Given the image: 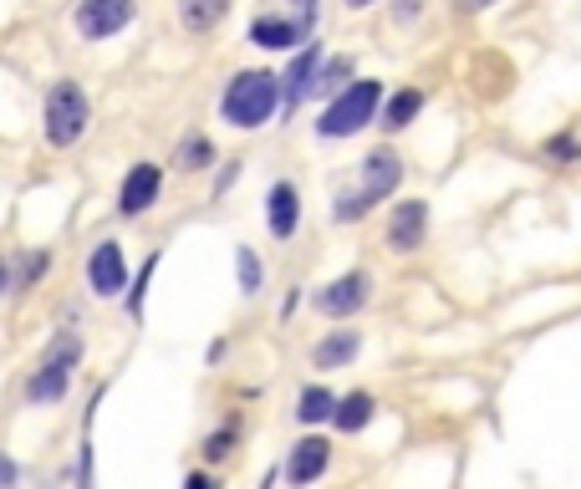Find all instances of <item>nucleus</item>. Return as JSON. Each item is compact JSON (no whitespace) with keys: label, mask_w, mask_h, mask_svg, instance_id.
I'll use <instances>...</instances> for the list:
<instances>
[{"label":"nucleus","mask_w":581,"mask_h":489,"mask_svg":"<svg viewBox=\"0 0 581 489\" xmlns=\"http://www.w3.org/2000/svg\"><path fill=\"white\" fill-rule=\"evenodd\" d=\"M281 113V77L265 72V66H245L225 82V97H220V118L240 132H255Z\"/></svg>","instance_id":"nucleus-1"},{"label":"nucleus","mask_w":581,"mask_h":489,"mask_svg":"<svg viewBox=\"0 0 581 489\" xmlns=\"http://www.w3.org/2000/svg\"><path fill=\"white\" fill-rule=\"evenodd\" d=\"M378 107H383V82L378 77H352L342 93H331L327 107L317 118V138L337 143V138H357L362 128L378 123Z\"/></svg>","instance_id":"nucleus-2"},{"label":"nucleus","mask_w":581,"mask_h":489,"mask_svg":"<svg viewBox=\"0 0 581 489\" xmlns=\"http://www.w3.org/2000/svg\"><path fill=\"white\" fill-rule=\"evenodd\" d=\"M77 362H82V337L77 331H62V337L46 347V358L36 362V372L27 378V403H62Z\"/></svg>","instance_id":"nucleus-3"},{"label":"nucleus","mask_w":581,"mask_h":489,"mask_svg":"<svg viewBox=\"0 0 581 489\" xmlns=\"http://www.w3.org/2000/svg\"><path fill=\"white\" fill-rule=\"evenodd\" d=\"M46 143L52 148H72L87 132V123H93V103H87V93H82L77 82H56L52 93H46Z\"/></svg>","instance_id":"nucleus-4"},{"label":"nucleus","mask_w":581,"mask_h":489,"mask_svg":"<svg viewBox=\"0 0 581 489\" xmlns=\"http://www.w3.org/2000/svg\"><path fill=\"white\" fill-rule=\"evenodd\" d=\"M368 301H372V270H362V265H357V270H342V276L327 280V286L311 296V306H317L327 321H352Z\"/></svg>","instance_id":"nucleus-5"},{"label":"nucleus","mask_w":581,"mask_h":489,"mask_svg":"<svg viewBox=\"0 0 581 489\" xmlns=\"http://www.w3.org/2000/svg\"><path fill=\"white\" fill-rule=\"evenodd\" d=\"M429 225H434L429 199H398L393 210H388V220H383V245L393 255H413V251H423Z\"/></svg>","instance_id":"nucleus-6"},{"label":"nucleus","mask_w":581,"mask_h":489,"mask_svg":"<svg viewBox=\"0 0 581 489\" xmlns=\"http://www.w3.org/2000/svg\"><path fill=\"white\" fill-rule=\"evenodd\" d=\"M138 0H77V36L82 41H107L133 21Z\"/></svg>","instance_id":"nucleus-7"},{"label":"nucleus","mask_w":581,"mask_h":489,"mask_svg":"<svg viewBox=\"0 0 581 489\" xmlns=\"http://www.w3.org/2000/svg\"><path fill=\"white\" fill-rule=\"evenodd\" d=\"M159 194H163L159 163H133V169L123 173V189H118V214L123 220H138V214H148L159 204Z\"/></svg>","instance_id":"nucleus-8"},{"label":"nucleus","mask_w":581,"mask_h":489,"mask_svg":"<svg viewBox=\"0 0 581 489\" xmlns=\"http://www.w3.org/2000/svg\"><path fill=\"white\" fill-rule=\"evenodd\" d=\"M327 469H331V438H321V434H302L286 449V464H281V475L290 485H317Z\"/></svg>","instance_id":"nucleus-9"},{"label":"nucleus","mask_w":581,"mask_h":489,"mask_svg":"<svg viewBox=\"0 0 581 489\" xmlns=\"http://www.w3.org/2000/svg\"><path fill=\"white\" fill-rule=\"evenodd\" d=\"M357 173H362V184H357V189H362L372 204H383V199H393L398 184H403V159H398V148L378 143L368 159L357 163Z\"/></svg>","instance_id":"nucleus-10"},{"label":"nucleus","mask_w":581,"mask_h":489,"mask_svg":"<svg viewBox=\"0 0 581 489\" xmlns=\"http://www.w3.org/2000/svg\"><path fill=\"white\" fill-rule=\"evenodd\" d=\"M87 286H93V296H103V301L128 291V261H123L118 240H103V245L87 255Z\"/></svg>","instance_id":"nucleus-11"},{"label":"nucleus","mask_w":581,"mask_h":489,"mask_svg":"<svg viewBox=\"0 0 581 489\" xmlns=\"http://www.w3.org/2000/svg\"><path fill=\"white\" fill-rule=\"evenodd\" d=\"M306 36H311V21H302V15L265 11L251 21V46H261V52H296Z\"/></svg>","instance_id":"nucleus-12"},{"label":"nucleus","mask_w":581,"mask_h":489,"mask_svg":"<svg viewBox=\"0 0 581 489\" xmlns=\"http://www.w3.org/2000/svg\"><path fill=\"white\" fill-rule=\"evenodd\" d=\"M321 56H327V52H321V41H311V36L302 41V52L290 56L286 77H281V107H286V113H296V107H302V97H311V82H317Z\"/></svg>","instance_id":"nucleus-13"},{"label":"nucleus","mask_w":581,"mask_h":489,"mask_svg":"<svg viewBox=\"0 0 581 489\" xmlns=\"http://www.w3.org/2000/svg\"><path fill=\"white\" fill-rule=\"evenodd\" d=\"M265 225L276 240H290L302 230V189L290 184V179H276V184L265 189Z\"/></svg>","instance_id":"nucleus-14"},{"label":"nucleus","mask_w":581,"mask_h":489,"mask_svg":"<svg viewBox=\"0 0 581 489\" xmlns=\"http://www.w3.org/2000/svg\"><path fill=\"white\" fill-rule=\"evenodd\" d=\"M423 103H429V93L423 87H413V82H403V87H393V93H383V107H378V128L383 132H403L419 123Z\"/></svg>","instance_id":"nucleus-15"},{"label":"nucleus","mask_w":581,"mask_h":489,"mask_svg":"<svg viewBox=\"0 0 581 489\" xmlns=\"http://www.w3.org/2000/svg\"><path fill=\"white\" fill-rule=\"evenodd\" d=\"M357 352H362V331H357V327H331L327 337L311 347V368H317V372L352 368Z\"/></svg>","instance_id":"nucleus-16"},{"label":"nucleus","mask_w":581,"mask_h":489,"mask_svg":"<svg viewBox=\"0 0 581 489\" xmlns=\"http://www.w3.org/2000/svg\"><path fill=\"white\" fill-rule=\"evenodd\" d=\"M378 418V397L368 387H352V393L337 397V408H331V428L337 434H362V428Z\"/></svg>","instance_id":"nucleus-17"},{"label":"nucleus","mask_w":581,"mask_h":489,"mask_svg":"<svg viewBox=\"0 0 581 489\" xmlns=\"http://www.w3.org/2000/svg\"><path fill=\"white\" fill-rule=\"evenodd\" d=\"M225 15H230V0H179V26L189 36H210Z\"/></svg>","instance_id":"nucleus-18"},{"label":"nucleus","mask_w":581,"mask_h":489,"mask_svg":"<svg viewBox=\"0 0 581 489\" xmlns=\"http://www.w3.org/2000/svg\"><path fill=\"white\" fill-rule=\"evenodd\" d=\"M331 408H337V393L321 383H306L302 393H296V424H331Z\"/></svg>","instance_id":"nucleus-19"},{"label":"nucleus","mask_w":581,"mask_h":489,"mask_svg":"<svg viewBox=\"0 0 581 489\" xmlns=\"http://www.w3.org/2000/svg\"><path fill=\"white\" fill-rule=\"evenodd\" d=\"M352 77H357V62H352V56H321L317 82H311V97H331V93H342V87H347Z\"/></svg>","instance_id":"nucleus-20"},{"label":"nucleus","mask_w":581,"mask_h":489,"mask_svg":"<svg viewBox=\"0 0 581 489\" xmlns=\"http://www.w3.org/2000/svg\"><path fill=\"white\" fill-rule=\"evenodd\" d=\"M210 163H214V143L204 132H189L184 143L173 148V169L179 173H199V169H210Z\"/></svg>","instance_id":"nucleus-21"},{"label":"nucleus","mask_w":581,"mask_h":489,"mask_svg":"<svg viewBox=\"0 0 581 489\" xmlns=\"http://www.w3.org/2000/svg\"><path fill=\"white\" fill-rule=\"evenodd\" d=\"M372 210H378V204H372L362 189H347V194L331 199V220H337V225H357V220H368Z\"/></svg>","instance_id":"nucleus-22"},{"label":"nucleus","mask_w":581,"mask_h":489,"mask_svg":"<svg viewBox=\"0 0 581 489\" xmlns=\"http://www.w3.org/2000/svg\"><path fill=\"white\" fill-rule=\"evenodd\" d=\"M235 276H240V296H261L265 265H261V255H255L251 245H240V251H235Z\"/></svg>","instance_id":"nucleus-23"},{"label":"nucleus","mask_w":581,"mask_h":489,"mask_svg":"<svg viewBox=\"0 0 581 489\" xmlns=\"http://www.w3.org/2000/svg\"><path fill=\"white\" fill-rule=\"evenodd\" d=\"M541 159H546V163H561V169H567V163H581V138H577L571 128L551 132V138L541 143Z\"/></svg>","instance_id":"nucleus-24"},{"label":"nucleus","mask_w":581,"mask_h":489,"mask_svg":"<svg viewBox=\"0 0 581 489\" xmlns=\"http://www.w3.org/2000/svg\"><path fill=\"white\" fill-rule=\"evenodd\" d=\"M235 444H240V424L230 418L225 428H214V434L204 438V459H210V464H225L230 454H235Z\"/></svg>","instance_id":"nucleus-25"},{"label":"nucleus","mask_w":581,"mask_h":489,"mask_svg":"<svg viewBox=\"0 0 581 489\" xmlns=\"http://www.w3.org/2000/svg\"><path fill=\"white\" fill-rule=\"evenodd\" d=\"M46 270V251H36V255H21V261L11 265V291H21V286H31V280Z\"/></svg>","instance_id":"nucleus-26"},{"label":"nucleus","mask_w":581,"mask_h":489,"mask_svg":"<svg viewBox=\"0 0 581 489\" xmlns=\"http://www.w3.org/2000/svg\"><path fill=\"white\" fill-rule=\"evenodd\" d=\"M154 270H159V255H148V265L138 270V280L128 286V311H133V317H144V291H148V280H154Z\"/></svg>","instance_id":"nucleus-27"},{"label":"nucleus","mask_w":581,"mask_h":489,"mask_svg":"<svg viewBox=\"0 0 581 489\" xmlns=\"http://www.w3.org/2000/svg\"><path fill=\"white\" fill-rule=\"evenodd\" d=\"M423 6H429V0H393V21H403V26H413V21H419V15H423Z\"/></svg>","instance_id":"nucleus-28"},{"label":"nucleus","mask_w":581,"mask_h":489,"mask_svg":"<svg viewBox=\"0 0 581 489\" xmlns=\"http://www.w3.org/2000/svg\"><path fill=\"white\" fill-rule=\"evenodd\" d=\"M489 6H500V0H454V15H485Z\"/></svg>","instance_id":"nucleus-29"},{"label":"nucleus","mask_w":581,"mask_h":489,"mask_svg":"<svg viewBox=\"0 0 581 489\" xmlns=\"http://www.w3.org/2000/svg\"><path fill=\"white\" fill-rule=\"evenodd\" d=\"M235 173H240V163H230V169H225V173H220V179H214V194H225V189H230V184H235Z\"/></svg>","instance_id":"nucleus-30"},{"label":"nucleus","mask_w":581,"mask_h":489,"mask_svg":"<svg viewBox=\"0 0 581 489\" xmlns=\"http://www.w3.org/2000/svg\"><path fill=\"white\" fill-rule=\"evenodd\" d=\"M6 291H11V261L0 255V301H6Z\"/></svg>","instance_id":"nucleus-31"},{"label":"nucleus","mask_w":581,"mask_h":489,"mask_svg":"<svg viewBox=\"0 0 581 489\" xmlns=\"http://www.w3.org/2000/svg\"><path fill=\"white\" fill-rule=\"evenodd\" d=\"M184 485H189V489H210V485H214V475H204V469H194V475H189Z\"/></svg>","instance_id":"nucleus-32"},{"label":"nucleus","mask_w":581,"mask_h":489,"mask_svg":"<svg viewBox=\"0 0 581 489\" xmlns=\"http://www.w3.org/2000/svg\"><path fill=\"white\" fill-rule=\"evenodd\" d=\"M15 475H21V469H15L11 459H0V485H15Z\"/></svg>","instance_id":"nucleus-33"},{"label":"nucleus","mask_w":581,"mask_h":489,"mask_svg":"<svg viewBox=\"0 0 581 489\" xmlns=\"http://www.w3.org/2000/svg\"><path fill=\"white\" fill-rule=\"evenodd\" d=\"M347 11H372V6H383V0H342Z\"/></svg>","instance_id":"nucleus-34"},{"label":"nucleus","mask_w":581,"mask_h":489,"mask_svg":"<svg viewBox=\"0 0 581 489\" xmlns=\"http://www.w3.org/2000/svg\"><path fill=\"white\" fill-rule=\"evenodd\" d=\"M302 21H311V26H317V11H311V6H306V0H302Z\"/></svg>","instance_id":"nucleus-35"}]
</instances>
